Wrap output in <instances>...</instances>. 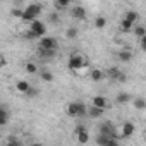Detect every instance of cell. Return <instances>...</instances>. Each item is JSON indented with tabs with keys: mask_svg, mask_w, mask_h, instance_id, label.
Instances as JSON below:
<instances>
[{
	"mask_svg": "<svg viewBox=\"0 0 146 146\" xmlns=\"http://www.w3.org/2000/svg\"><path fill=\"white\" fill-rule=\"evenodd\" d=\"M65 113L69 117H83L88 115V107L83 102H72L65 107Z\"/></svg>",
	"mask_w": 146,
	"mask_h": 146,
	"instance_id": "cell-1",
	"label": "cell"
},
{
	"mask_svg": "<svg viewBox=\"0 0 146 146\" xmlns=\"http://www.w3.org/2000/svg\"><path fill=\"white\" fill-rule=\"evenodd\" d=\"M41 11H43V7H41V4H29L26 9H24V14H23V21H26V23H35L36 19H38V16L41 14Z\"/></svg>",
	"mask_w": 146,
	"mask_h": 146,
	"instance_id": "cell-2",
	"label": "cell"
},
{
	"mask_svg": "<svg viewBox=\"0 0 146 146\" xmlns=\"http://www.w3.org/2000/svg\"><path fill=\"white\" fill-rule=\"evenodd\" d=\"M67 67L70 70L78 72L79 69H86V60H84V55L83 53H72L69 57V62H67Z\"/></svg>",
	"mask_w": 146,
	"mask_h": 146,
	"instance_id": "cell-3",
	"label": "cell"
},
{
	"mask_svg": "<svg viewBox=\"0 0 146 146\" xmlns=\"http://www.w3.org/2000/svg\"><path fill=\"white\" fill-rule=\"evenodd\" d=\"M28 29H29V31H33V33L40 38V40H41L43 36H46V28H45V24H43L40 19H36L35 23H31Z\"/></svg>",
	"mask_w": 146,
	"mask_h": 146,
	"instance_id": "cell-4",
	"label": "cell"
},
{
	"mask_svg": "<svg viewBox=\"0 0 146 146\" xmlns=\"http://www.w3.org/2000/svg\"><path fill=\"white\" fill-rule=\"evenodd\" d=\"M16 90H17L19 93L26 95V96H35V95H36V90H33L31 84H29L28 81H23V79L16 83Z\"/></svg>",
	"mask_w": 146,
	"mask_h": 146,
	"instance_id": "cell-5",
	"label": "cell"
},
{
	"mask_svg": "<svg viewBox=\"0 0 146 146\" xmlns=\"http://www.w3.org/2000/svg\"><path fill=\"white\" fill-rule=\"evenodd\" d=\"M40 46H41V48H46V50H57V48H58V43H57V40L52 38V36H43V38L40 40Z\"/></svg>",
	"mask_w": 146,
	"mask_h": 146,
	"instance_id": "cell-6",
	"label": "cell"
},
{
	"mask_svg": "<svg viewBox=\"0 0 146 146\" xmlns=\"http://www.w3.org/2000/svg\"><path fill=\"white\" fill-rule=\"evenodd\" d=\"M76 141H78L79 144H86V143L90 141V134H88V129H86V127L79 125V127L76 129Z\"/></svg>",
	"mask_w": 146,
	"mask_h": 146,
	"instance_id": "cell-7",
	"label": "cell"
},
{
	"mask_svg": "<svg viewBox=\"0 0 146 146\" xmlns=\"http://www.w3.org/2000/svg\"><path fill=\"white\" fill-rule=\"evenodd\" d=\"M100 134H102V136H107V137H117L112 122H103V124L100 125ZM117 139H119V137H117Z\"/></svg>",
	"mask_w": 146,
	"mask_h": 146,
	"instance_id": "cell-8",
	"label": "cell"
},
{
	"mask_svg": "<svg viewBox=\"0 0 146 146\" xmlns=\"http://www.w3.org/2000/svg\"><path fill=\"white\" fill-rule=\"evenodd\" d=\"M70 14L74 19H79V21H84L86 19V9L81 7V5H76V7H72L70 9Z\"/></svg>",
	"mask_w": 146,
	"mask_h": 146,
	"instance_id": "cell-9",
	"label": "cell"
},
{
	"mask_svg": "<svg viewBox=\"0 0 146 146\" xmlns=\"http://www.w3.org/2000/svg\"><path fill=\"white\" fill-rule=\"evenodd\" d=\"M134 134V124L132 122H124L122 124V137H131Z\"/></svg>",
	"mask_w": 146,
	"mask_h": 146,
	"instance_id": "cell-10",
	"label": "cell"
},
{
	"mask_svg": "<svg viewBox=\"0 0 146 146\" xmlns=\"http://www.w3.org/2000/svg\"><path fill=\"white\" fill-rule=\"evenodd\" d=\"M93 107H98V108L105 110V108L108 107V102H107L105 96H95V98H93Z\"/></svg>",
	"mask_w": 146,
	"mask_h": 146,
	"instance_id": "cell-11",
	"label": "cell"
},
{
	"mask_svg": "<svg viewBox=\"0 0 146 146\" xmlns=\"http://www.w3.org/2000/svg\"><path fill=\"white\" fill-rule=\"evenodd\" d=\"M102 115H103V110H102V108L93 107V105L88 108V117H90V119H100Z\"/></svg>",
	"mask_w": 146,
	"mask_h": 146,
	"instance_id": "cell-12",
	"label": "cell"
},
{
	"mask_svg": "<svg viewBox=\"0 0 146 146\" xmlns=\"http://www.w3.org/2000/svg\"><path fill=\"white\" fill-rule=\"evenodd\" d=\"M120 74H122V70H120L119 67H110V69L107 70V76H108V79H112V81H117Z\"/></svg>",
	"mask_w": 146,
	"mask_h": 146,
	"instance_id": "cell-13",
	"label": "cell"
},
{
	"mask_svg": "<svg viewBox=\"0 0 146 146\" xmlns=\"http://www.w3.org/2000/svg\"><path fill=\"white\" fill-rule=\"evenodd\" d=\"M55 53H57V50H46V48L38 46V55L41 58H52V57H55Z\"/></svg>",
	"mask_w": 146,
	"mask_h": 146,
	"instance_id": "cell-14",
	"label": "cell"
},
{
	"mask_svg": "<svg viewBox=\"0 0 146 146\" xmlns=\"http://www.w3.org/2000/svg\"><path fill=\"white\" fill-rule=\"evenodd\" d=\"M117 58H119L120 62H129V60L132 58V52L127 50V48H125V50H120V52L117 53Z\"/></svg>",
	"mask_w": 146,
	"mask_h": 146,
	"instance_id": "cell-15",
	"label": "cell"
},
{
	"mask_svg": "<svg viewBox=\"0 0 146 146\" xmlns=\"http://www.w3.org/2000/svg\"><path fill=\"white\" fill-rule=\"evenodd\" d=\"M90 78H91L93 81H96V83H98V81H102V79L105 78V72H103L102 69H93V70L90 72Z\"/></svg>",
	"mask_w": 146,
	"mask_h": 146,
	"instance_id": "cell-16",
	"label": "cell"
},
{
	"mask_svg": "<svg viewBox=\"0 0 146 146\" xmlns=\"http://www.w3.org/2000/svg\"><path fill=\"white\" fill-rule=\"evenodd\" d=\"M124 19H127L129 23H132V24H136V23L139 21V14H137L136 11H127V12L124 14Z\"/></svg>",
	"mask_w": 146,
	"mask_h": 146,
	"instance_id": "cell-17",
	"label": "cell"
},
{
	"mask_svg": "<svg viewBox=\"0 0 146 146\" xmlns=\"http://www.w3.org/2000/svg\"><path fill=\"white\" fill-rule=\"evenodd\" d=\"M40 78H41L43 83H52L53 81V74H52L50 70H46V69H41L40 70Z\"/></svg>",
	"mask_w": 146,
	"mask_h": 146,
	"instance_id": "cell-18",
	"label": "cell"
},
{
	"mask_svg": "<svg viewBox=\"0 0 146 146\" xmlns=\"http://www.w3.org/2000/svg\"><path fill=\"white\" fill-rule=\"evenodd\" d=\"M134 107L137 110H146V100H144V96H136L134 98Z\"/></svg>",
	"mask_w": 146,
	"mask_h": 146,
	"instance_id": "cell-19",
	"label": "cell"
},
{
	"mask_svg": "<svg viewBox=\"0 0 146 146\" xmlns=\"http://www.w3.org/2000/svg\"><path fill=\"white\" fill-rule=\"evenodd\" d=\"M132 28H134V24L129 23L127 19H122L120 21V31L122 33H129V31H132Z\"/></svg>",
	"mask_w": 146,
	"mask_h": 146,
	"instance_id": "cell-20",
	"label": "cell"
},
{
	"mask_svg": "<svg viewBox=\"0 0 146 146\" xmlns=\"http://www.w3.org/2000/svg\"><path fill=\"white\" fill-rule=\"evenodd\" d=\"M53 7H55V11H64V9H69V0H55Z\"/></svg>",
	"mask_w": 146,
	"mask_h": 146,
	"instance_id": "cell-21",
	"label": "cell"
},
{
	"mask_svg": "<svg viewBox=\"0 0 146 146\" xmlns=\"http://www.w3.org/2000/svg\"><path fill=\"white\" fill-rule=\"evenodd\" d=\"M115 102H117L119 105L127 103V102H131V95H129V93H119V95H117V98H115Z\"/></svg>",
	"mask_w": 146,
	"mask_h": 146,
	"instance_id": "cell-22",
	"label": "cell"
},
{
	"mask_svg": "<svg viewBox=\"0 0 146 146\" xmlns=\"http://www.w3.org/2000/svg\"><path fill=\"white\" fill-rule=\"evenodd\" d=\"M132 33L141 40V38H144V36H146V26H136V28L132 29Z\"/></svg>",
	"mask_w": 146,
	"mask_h": 146,
	"instance_id": "cell-23",
	"label": "cell"
},
{
	"mask_svg": "<svg viewBox=\"0 0 146 146\" xmlns=\"http://www.w3.org/2000/svg\"><path fill=\"white\" fill-rule=\"evenodd\" d=\"M105 26H107V19H105L103 16H98V17L95 19V28H96V29H103Z\"/></svg>",
	"mask_w": 146,
	"mask_h": 146,
	"instance_id": "cell-24",
	"label": "cell"
},
{
	"mask_svg": "<svg viewBox=\"0 0 146 146\" xmlns=\"http://www.w3.org/2000/svg\"><path fill=\"white\" fill-rule=\"evenodd\" d=\"M0 115H2V119H0V125H5V124H7V120H9V112H7V108H5V107L0 108Z\"/></svg>",
	"mask_w": 146,
	"mask_h": 146,
	"instance_id": "cell-25",
	"label": "cell"
},
{
	"mask_svg": "<svg viewBox=\"0 0 146 146\" xmlns=\"http://www.w3.org/2000/svg\"><path fill=\"white\" fill-rule=\"evenodd\" d=\"M5 146H23V143H21L17 137H14V136H9V137H7V143H5Z\"/></svg>",
	"mask_w": 146,
	"mask_h": 146,
	"instance_id": "cell-26",
	"label": "cell"
},
{
	"mask_svg": "<svg viewBox=\"0 0 146 146\" xmlns=\"http://www.w3.org/2000/svg\"><path fill=\"white\" fill-rule=\"evenodd\" d=\"M38 69H40V67H38L35 62H28V64H26V70L29 72V74H36Z\"/></svg>",
	"mask_w": 146,
	"mask_h": 146,
	"instance_id": "cell-27",
	"label": "cell"
},
{
	"mask_svg": "<svg viewBox=\"0 0 146 146\" xmlns=\"http://www.w3.org/2000/svg\"><path fill=\"white\" fill-rule=\"evenodd\" d=\"M65 36H67L69 40H74V38H78V28H69V29L65 31Z\"/></svg>",
	"mask_w": 146,
	"mask_h": 146,
	"instance_id": "cell-28",
	"label": "cell"
},
{
	"mask_svg": "<svg viewBox=\"0 0 146 146\" xmlns=\"http://www.w3.org/2000/svg\"><path fill=\"white\" fill-rule=\"evenodd\" d=\"M24 38H26V40H40V38H38V36H36L33 31H29V29L24 33Z\"/></svg>",
	"mask_w": 146,
	"mask_h": 146,
	"instance_id": "cell-29",
	"label": "cell"
},
{
	"mask_svg": "<svg viewBox=\"0 0 146 146\" xmlns=\"http://www.w3.org/2000/svg\"><path fill=\"white\" fill-rule=\"evenodd\" d=\"M14 17H19V19H23V14H24V11H21V9H12V12H11Z\"/></svg>",
	"mask_w": 146,
	"mask_h": 146,
	"instance_id": "cell-30",
	"label": "cell"
},
{
	"mask_svg": "<svg viewBox=\"0 0 146 146\" xmlns=\"http://www.w3.org/2000/svg\"><path fill=\"white\" fill-rule=\"evenodd\" d=\"M107 146H120V143H119V139H117V137H110V139H108V143H107Z\"/></svg>",
	"mask_w": 146,
	"mask_h": 146,
	"instance_id": "cell-31",
	"label": "cell"
},
{
	"mask_svg": "<svg viewBox=\"0 0 146 146\" xmlns=\"http://www.w3.org/2000/svg\"><path fill=\"white\" fill-rule=\"evenodd\" d=\"M139 45H141V50H143V52H146V36H144V38H141Z\"/></svg>",
	"mask_w": 146,
	"mask_h": 146,
	"instance_id": "cell-32",
	"label": "cell"
},
{
	"mask_svg": "<svg viewBox=\"0 0 146 146\" xmlns=\"http://www.w3.org/2000/svg\"><path fill=\"white\" fill-rule=\"evenodd\" d=\"M0 65H2V67L7 65V58H5V55H0Z\"/></svg>",
	"mask_w": 146,
	"mask_h": 146,
	"instance_id": "cell-33",
	"label": "cell"
},
{
	"mask_svg": "<svg viewBox=\"0 0 146 146\" xmlns=\"http://www.w3.org/2000/svg\"><path fill=\"white\" fill-rule=\"evenodd\" d=\"M50 21H52V23H58V14H57V12L52 14V16H50Z\"/></svg>",
	"mask_w": 146,
	"mask_h": 146,
	"instance_id": "cell-34",
	"label": "cell"
},
{
	"mask_svg": "<svg viewBox=\"0 0 146 146\" xmlns=\"http://www.w3.org/2000/svg\"><path fill=\"white\" fill-rule=\"evenodd\" d=\"M125 79H127V76L124 74V72H122V74L119 76V79H117V81H119V83H125Z\"/></svg>",
	"mask_w": 146,
	"mask_h": 146,
	"instance_id": "cell-35",
	"label": "cell"
},
{
	"mask_svg": "<svg viewBox=\"0 0 146 146\" xmlns=\"http://www.w3.org/2000/svg\"><path fill=\"white\" fill-rule=\"evenodd\" d=\"M29 146H43L41 143H33V144H29Z\"/></svg>",
	"mask_w": 146,
	"mask_h": 146,
	"instance_id": "cell-36",
	"label": "cell"
},
{
	"mask_svg": "<svg viewBox=\"0 0 146 146\" xmlns=\"http://www.w3.org/2000/svg\"><path fill=\"white\" fill-rule=\"evenodd\" d=\"M144 137H146V132H144Z\"/></svg>",
	"mask_w": 146,
	"mask_h": 146,
	"instance_id": "cell-37",
	"label": "cell"
}]
</instances>
